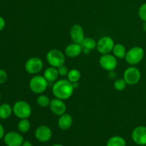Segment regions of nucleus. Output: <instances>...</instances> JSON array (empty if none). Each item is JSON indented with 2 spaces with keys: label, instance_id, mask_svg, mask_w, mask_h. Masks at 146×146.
<instances>
[{
  "label": "nucleus",
  "instance_id": "37",
  "mask_svg": "<svg viewBox=\"0 0 146 146\" xmlns=\"http://www.w3.org/2000/svg\"><path fill=\"white\" fill-rule=\"evenodd\" d=\"M1 93H0V101H1Z\"/></svg>",
  "mask_w": 146,
  "mask_h": 146
},
{
  "label": "nucleus",
  "instance_id": "13",
  "mask_svg": "<svg viewBox=\"0 0 146 146\" xmlns=\"http://www.w3.org/2000/svg\"><path fill=\"white\" fill-rule=\"evenodd\" d=\"M70 36L73 42L81 44L85 38L84 29L79 24H74L71 27Z\"/></svg>",
  "mask_w": 146,
  "mask_h": 146
},
{
  "label": "nucleus",
  "instance_id": "11",
  "mask_svg": "<svg viewBox=\"0 0 146 146\" xmlns=\"http://www.w3.org/2000/svg\"><path fill=\"white\" fill-rule=\"evenodd\" d=\"M133 141L138 145H146V127L140 125L133 129L131 133Z\"/></svg>",
  "mask_w": 146,
  "mask_h": 146
},
{
  "label": "nucleus",
  "instance_id": "30",
  "mask_svg": "<svg viewBox=\"0 0 146 146\" xmlns=\"http://www.w3.org/2000/svg\"><path fill=\"white\" fill-rule=\"evenodd\" d=\"M108 77H109L111 79H115V78H116L117 77V74L114 71V70H113V71H108Z\"/></svg>",
  "mask_w": 146,
  "mask_h": 146
},
{
  "label": "nucleus",
  "instance_id": "28",
  "mask_svg": "<svg viewBox=\"0 0 146 146\" xmlns=\"http://www.w3.org/2000/svg\"><path fill=\"white\" fill-rule=\"evenodd\" d=\"M8 75L4 69H0V84H3L7 81Z\"/></svg>",
  "mask_w": 146,
  "mask_h": 146
},
{
  "label": "nucleus",
  "instance_id": "29",
  "mask_svg": "<svg viewBox=\"0 0 146 146\" xmlns=\"http://www.w3.org/2000/svg\"><path fill=\"white\" fill-rule=\"evenodd\" d=\"M6 26V21L2 17L0 16V31H2Z\"/></svg>",
  "mask_w": 146,
  "mask_h": 146
},
{
  "label": "nucleus",
  "instance_id": "4",
  "mask_svg": "<svg viewBox=\"0 0 146 146\" xmlns=\"http://www.w3.org/2000/svg\"><path fill=\"white\" fill-rule=\"evenodd\" d=\"M143 48L140 46H134L130 48L125 55V61L130 65H136L139 64L144 57Z\"/></svg>",
  "mask_w": 146,
  "mask_h": 146
},
{
  "label": "nucleus",
  "instance_id": "23",
  "mask_svg": "<svg viewBox=\"0 0 146 146\" xmlns=\"http://www.w3.org/2000/svg\"><path fill=\"white\" fill-rule=\"evenodd\" d=\"M17 128H18L19 132L22 133H27L30 130L31 123H30L29 121L27 118L20 119V121L18 123V125H17Z\"/></svg>",
  "mask_w": 146,
  "mask_h": 146
},
{
  "label": "nucleus",
  "instance_id": "7",
  "mask_svg": "<svg viewBox=\"0 0 146 146\" xmlns=\"http://www.w3.org/2000/svg\"><path fill=\"white\" fill-rule=\"evenodd\" d=\"M115 42L110 36H103L97 41L96 48L101 54H108L113 51Z\"/></svg>",
  "mask_w": 146,
  "mask_h": 146
},
{
  "label": "nucleus",
  "instance_id": "12",
  "mask_svg": "<svg viewBox=\"0 0 146 146\" xmlns=\"http://www.w3.org/2000/svg\"><path fill=\"white\" fill-rule=\"evenodd\" d=\"M35 137L40 142H48L52 137V131L47 125H40L36 129Z\"/></svg>",
  "mask_w": 146,
  "mask_h": 146
},
{
  "label": "nucleus",
  "instance_id": "22",
  "mask_svg": "<svg viewBox=\"0 0 146 146\" xmlns=\"http://www.w3.org/2000/svg\"><path fill=\"white\" fill-rule=\"evenodd\" d=\"M81 46L84 48H86L89 51H93L97 46V42L93 38L90 37H85L84 41L81 43Z\"/></svg>",
  "mask_w": 146,
  "mask_h": 146
},
{
  "label": "nucleus",
  "instance_id": "5",
  "mask_svg": "<svg viewBox=\"0 0 146 146\" xmlns=\"http://www.w3.org/2000/svg\"><path fill=\"white\" fill-rule=\"evenodd\" d=\"M65 56L58 49H51L47 53L46 61L51 66L58 68L65 63Z\"/></svg>",
  "mask_w": 146,
  "mask_h": 146
},
{
  "label": "nucleus",
  "instance_id": "21",
  "mask_svg": "<svg viewBox=\"0 0 146 146\" xmlns=\"http://www.w3.org/2000/svg\"><path fill=\"white\" fill-rule=\"evenodd\" d=\"M81 74L79 70L76 68H73L68 71V74H67V79L71 83L78 82L81 79Z\"/></svg>",
  "mask_w": 146,
  "mask_h": 146
},
{
  "label": "nucleus",
  "instance_id": "15",
  "mask_svg": "<svg viewBox=\"0 0 146 146\" xmlns=\"http://www.w3.org/2000/svg\"><path fill=\"white\" fill-rule=\"evenodd\" d=\"M83 47L81 44L76 43H71L68 44L65 48V54L69 58H76L82 53Z\"/></svg>",
  "mask_w": 146,
  "mask_h": 146
},
{
  "label": "nucleus",
  "instance_id": "32",
  "mask_svg": "<svg viewBox=\"0 0 146 146\" xmlns=\"http://www.w3.org/2000/svg\"><path fill=\"white\" fill-rule=\"evenodd\" d=\"M21 146H33V145L31 142L27 141H24V143H23V144L21 145Z\"/></svg>",
  "mask_w": 146,
  "mask_h": 146
},
{
  "label": "nucleus",
  "instance_id": "27",
  "mask_svg": "<svg viewBox=\"0 0 146 146\" xmlns=\"http://www.w3.org/2000/svg\"><path fill=\"white\" fill-rule=\"evenodd\" d=\"M57 68H58L59 76H67V74H68V69L64 64Z\"/></svg>",
  "mask_w": 146,
  "mask_h": 146
},
{
  "label": "nucleus",
  "instance_id": "19",
  "mask_svg": "<svg viewBox=\"0 0 146 146\" xmlns=\"http://www.w3.org/2000/svg\"><path fill=\"white\" fill-rule=\"evenodd\" d=\"M13 113V108L8 104L0 105V118L7 119L9 118Z\"/></svg>",
  "mask_w": 146,
  "mask_h": 146
},
{
  "label": "nucleus",
  "instance_id": "1",
  "mask_svg": "<svg viewBox=\"0 0 146 146\" xmlns=\"http://www.w3.org/2000/svg\"><path fill=\"white\" fill-rule=\"evenodd\" d=\"M74 88L72 83L68 79H61L56 81L52 87V92L54 96L57 98L66 100L74 94Z\"/></svg>",
  "mask_w": 146,
  "mask_h": 146
},
{
  "label": "nucleus",
  "instance_id": "3",
  "mask_svg": "<svg viewBox=\"0 0 146 146\" xmlns=\"http://www.w3.org/2000/svg\"><path fill=\"white\" fill-rule=\"evenodd\" d=\"M12 108L13 113L20 119L29 118L32 112L31 106L27 101H17L14 104Z\"/></svg>",
  "mask_w": 146,
  "mask_h": 146
},
{
  "label": "nucleus",
  "instance_id": "25",
  "mask_svg": "<svg viewBox=\"0 0 146 146\" xmlns=\"http://www.w3.org/2000/svg\"><path fill=\"white\" fill-rule=\"evenodd\" d=\"M126 82H125L123 78H118V79L115 80L113 84L114 88L118 91H123L125 87H126Z\"/></svg>",
  "mask_w": 146,
  "mask_h": 146
},
{
  "label": "nucleus",
  "instance_id": "14",
  "mask_svg": "<svg viewBox=\"0 0 146 146\" xmlns=\"http://www.w3.org/2000/svg\"><path fill=\"white\" fill-rule=\"evenodd\" d=\"M49 107L53 113L58 116L66 113V106L65 103L63 100L59 99V98H55L51 100Z\"/></svg>",
  "mask_w": 146,
  "mask_h": 146
},
{
  "label": "nucleus",
  "instance_id": "16",
  "mask_svg": "<svg viewBox=\"0 0 146 146\" xmlns=\"http://www.w3.org/2000/svg\"><path fill=\"white\" fill-rule=\"evenodd\" d=\"M73 124V118L71 115L68 113H64L62 115H60L58 121V127L61 130L66 131L68 130Z\"/></svg>",
  "mask_w": 146,
  "mask_h": 146
},
{
  "label": "nucleus",
  "instance_id": "17",
  "mask_svg": "<svg viewBox=\"0 0 146 146\" xmlns=\"http://www.w3.org/2000/svg\"><path fill=\"white\" fill-rule=\"evenodd\" d=\"M44 76L48 81V83H53L58 79L59 76L58 68L55 67H48L44 71Z\"/></svg>",
  "mask_w": 146,
  "mask_h": 146
},
{
  "label": "nucleus",
  "instance_id": "18",
  "mask_svg": "<svg viewBox=\"0 0 146 146\" xmlns=\"http://www.w3.org/2000/svg\"><path fill=\"white\" fill-rule=\"evenodd\" d=\"M113 55L118 58H124L126 55V48L125 46L122 44H115L113 48Z\"/></svg>",
  "mask_w": 146,
  "mask_h": 146
},
{
  "label": "nucleus",
  "instance_id": "24",
  "mask_svg": "<svg viewBox=\"0 0 146 146\" xmlns=\"http://www.w3.org/2000/svg\"><path fill=\"white\" fill-rule=\"evenodd\" d=\"M36 102L39 106L42 107V108H46V107L49 106L51 100H50V98L47 96L41 94V95H39L38 96Z\"/></svg>",
  "mask_w": 146,
  "mask_h": 146
},
{
  "label": "nucleus",
  "instance_id": "10",
  "mask_svg": "<svg viewBox=\"0 0 146 146\" xmlns=\"http://www.w3.org/2000/svg\"><path fill=\"white\" fill-rule=\"evenodd\" d=\"M4 141L7 146H21L24 141L21 134L14 131H11L5 134Z\"/></svg>",
  "mask_w": 146,
  "mask_h": 146
},
{
  "label": "nucleus",
  "instance_id": "35",
  "mask_svg": "<svg viewBox=\"0 0 146 146\" xmlns=\"http://www.w3.org/2000/svg\"><path fill=\"white\" fill-rule=\"evenodd\" d=\"M143 29L145 32H146V21H144L143 24Z\"/></svg>",
  "mask_w": 146,
  "mask_h": 146
},
{
  "label": "nucleus",
  "instance_id": "9",
  "mask_svg": "<svg viewBox=\"0 0 146 146\" xmlns=\"http://www.w3.org/2000/svg\"><path fill=\"white\" fill-rule=\"evenodd\" d=\"M99 64L102 68L107 71H113L118 66L117 58L111 54H103L99 58Z\"/></svg>",
  "mask_w": 146,
  "mask_h": 146
},
{
  "label": "nucleus",
  "instance_id": "36",
  "mask_svg": "<svg viewBox=\"0 0 146 146\" xmlns=\"http://www.w3.org/2000/svg\"><path fill=\"white\" fill-rule=\"evenodd\" d=\"M52 146H64V145H61V144H55V145H53Z\"/></svg>",
  "mask_w": 146,
  "mask_h": 146
},
{
  "label": "nucleus",
  "instance_id": "34",
  "mask_svg": "<svg viewBox=\"0 0 146 146\" xmlns=\"http://www.w3.org/2000/svg\"><path fill=\"white\" fill-rule=\"evenodd\" d=\"M73 84V86H74V89H76V88H78V86H79V84H78V82H76V83H72Z\"/></svg>",
  "mask_w": 146,
  "mask_h": 146
},
{
  "label": "nucleus",
  "instance_id": "20",
  "mask_svg": "<svg viewBox=\"0 0 146 146\" xmlns=\"http://www.w3.org/2000/svg\"><path fill=\"white\" fill-rule=\"evenodd\" d=\"M106 146H126V141L123 137L115 135L108 139Z\"/></svg>",
  "mask_w": 146,
  "mask_h": 146
},
{
  "label": "nucleus",
  "instance_id": "8",
  "mask_svg": "<svg viewBox=\"0 0 146 146\" xmlns=\"http://www.w3.org/2000/svg\"><path fill=\"white\" fill-rule=\"evenodd\" d=\"M44 64L41 58L38 57H31L25 63V70L29 74H37L42 70Z\"/></svg>",
  "mask_w": 146,
  "mask_h": 146
},
{
  "label": "nucleus",
  "instance_id": "33",
  "mask_svg": "<svg viewBox=\"0 0 146 146\" xmlns=\"http://www.w3.org/2000/svg\"><path fill=\"white\" fill-rule=\"evenodd\" d=\"M82 52H84V54H86V55H88V54H89V53L91 52V51H89L88 49H86V48H83V51Z\"/></svg>",
  "mask_w": 146,
  "mask_h": 146
},
{
  "label": "nucleus",
  "instance_id": "31",
  "mask_svg": "<svg viewBox=\"0 0 146 146\" xmlns=\"http://www.w3.org/2000/svg\"><path fill=\"white\" fill-rule=\"evenodd\" d=\"M4 135H5V131H4V128L3 125L0 123V140L4 138Z\"/></svg>",
  "mask_w": 146,
  "mask_h": 146
},
{
  "label": "nucleus",
  "instance_id": "2",
  "mask_svg": "<svg viewBox=\"0 0 146 146\" xmlns=\"http://www.w3.org/2000/svg\"><path fill=\"white\" fill-rule=\"evenodd\" d=\"M29 88L33 93L40 94L44 93L48 86V82L44 76L36 75L29 81Z\"/></svg>",
  "mask_w": 146,
  "mask_h": 146
},
{
  "label": "nucleus",
  "instance_id": "6",
  "mask_svg": "<svg viewBox=\"0 0 146 146\" xmlns=\"http://www.w3.org/2000/svg\"><path fill=\"white\" fill-rule=\"evenodd\" d=\"M141 78L140 70L135 66L127 68L123 73V79L126 82L127 85L134 86L138 84Z\"/></svg>",
  "mask_w": 146,
  "mask_h": 146
},
{
  "label": "nucleus",
  "instance_id": "26",
  "mask_svg": "<svg viewBox=\"0 0 146 146\" xmlns=\"http://www.w3.org/2000/svg\"><path fill=\"white\" fill-rule=\"evenodd\" d=\"M138 16L142 21H146V3H144L138 9Z\"/></svg>",
  "mask_w": 146,
  "mask_h": 146
}]
</instances>
